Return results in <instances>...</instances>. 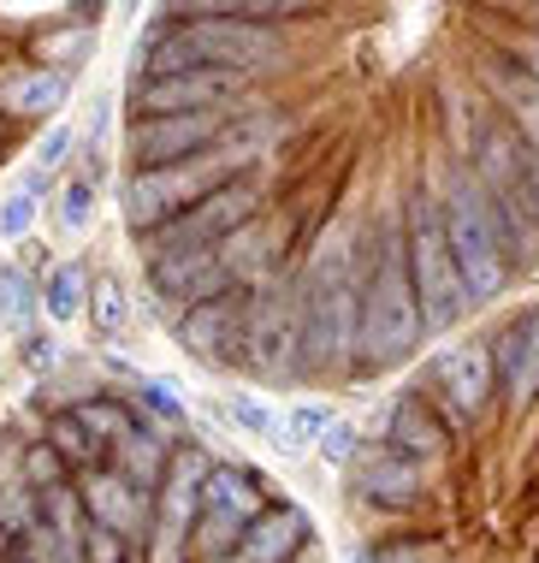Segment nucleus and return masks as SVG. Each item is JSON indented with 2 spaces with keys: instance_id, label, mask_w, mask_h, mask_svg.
I'll use <instances>...</instances> for the list:
<instances>
[{
  "instance_id": "obj_1",
  "label": "nucleus",
  "mask_w": 539,
  "mask_h": 563,
  "mask_svg": "<svg viewBox=\"0 0 539 563\" xmlns=\"http://www.w3.org/2000/svg\"><path fill=\"white\" fill-rule=\"evenodd\" d=\"M427 339L421 309H415V279H409V243L404 225H380L374 243L362 250V339H356V368L380 374L415 356Z\"/></svg>"
},
{
  "instance_id": "obj_2",
  "label": "nucleus",
  "mask_w": 539,
  "mask_h": 563,
  "mask_svg": "<svg viewBox=\"0 0 539 563\" xmlns=\"http://www.w3.org/2000/svg\"><path fill=\"white\" fill-rule=\"evenodd\" d=\"M261 148H267V136H261L255 125H238L220 148H208V155H190V161H173V166L131 173V178H125V220L148 238L161 220H173V214H184V208L208 202L213 190L250 178V166L261 161Z\"/></svg>"
},
{
  "instance_id": "obj_3",
  "label": "nucleus",
  "mask_w": 539,
  "mask_h": 563,
  "mask_svg": "<svg viewBox=\"0 0 539 563\" xmlns=\"http://www.w3.org/2000/svg\"><path fill=\"white\" fill-rule=\"evenodd\" d=\"M439 225H444V250L462 273V291L469 302H492L510 279V262H504V243H498V220H492L486 196L474 190L469 173L451 178V190L439 196Z\"/></svg>"
},
{
  "instance_id": "obj_4",
  "label": "nucleus",
  "mask_w": 539,
  "mask_h": 563,
  "mask_svg": "<svg viewBox=\"0 0 539 563\" xmlns=\"http://www.w3.org/2000/svg\"><path fill=\"white\" fill-rule=\"evenodd\" d=\"M404 243H409V279H415V309H421V327L427 332H444L462 309H474L469 291H462V273L444 250V225H439V202L421 196L409 208V225H404Z\"/></svg>"
},
{
  "instance_id": "obj_5",
  "label": "nucleus",
  "mask_w": 539,
  "mask_h": 563,
  "mask_svg": "<svg viewBox=\"0 0 539 563\" xmlns=\"http://www.w3.org/2000/svg\"><path fill=\"white\" fill-rule=\"evenodd\" d=\"M255 208H261V185H250V178L213 190L208 202H196V208H184V214L161 220L143 238L148 243V262H154V255H173V250H220L231 232L255 225Z\"/></svg>"
},
{
  "instance_id": "obj_6",
  "label": "nucleus",
  "mask_w": 539,
  "mask_h": 563,
  "mask_svg": "<svg viewBox=\"0 0 539 563\" xmlns=\"http://www.w3.org/2000/svg\"><path fill=\"white\" fill-rule=\"evenodd\" d=\"M297 339H302V291L267 285L250 297V327H243V362L261 379H297Z\"/></svg>"
},
{
  "instance_id": "obj_7",
  "label": "nucleus",
  "mask_w": 539,
  "mask_h": 563,
  "mask_svg": "<svg viewBox=\"0 0 539 563\" xmlns=\"http://www.w3.org/2000/svg\"><path fill=\"white\" fill-rule=\"evenodd\" d=\"M231 125V108H208V113H173V119H136L131 125V166L148 173V166H173L190 155H208L220 148Z\"/></svg>"
},
{
  "instance_id": "obj_8",
  "label": "nucleus",
  "mask_w": 539,
  "mask_h": 563,
  "mask_svg": "<svg viewBox=\"0 0 539 563\" xmlns=\"http://www.w3.org/2000/svg\"><path fill=\"white\" fill-rule=\"evenodd\" d=\"M202 481H208V456L178 451L161 481V498H154V522H148L154 563H184V545L196 540V516H202Z\"/></svg>"
},
{
  "instance_id": "obj_9",
  "label": "nucleus",
  "mask_w": 539,
  "mask_h": 563,
  "mask_svg": "<svg viewBox=\"0 0 539 563\" xmlns=\"http://www.w3.org/2000/svg\"><path fill=\"white\" fill-rule=\"evenodd\" d=\"M267 510L255 493V481L243 475V468H208L202 481V516H196V545H202L208 558H226L231 545L250 534V522Z\"/></svg>"
},
{
  "instance_id": "obj_10",
  "label": "nucleus",
  "mask_w": 539,
  "mask_h": 563,
  "mask_svg": "<svg viewBox=\"0 0 539 563\" xmlns=\"http://www.w3.org/2000/svg\"><path fill=\"white\" fill-rule=\"evenodd\" d=\"M243 78L238 71H178V78H143L131 89V113L136 119H173V113H208V108H231Z\"/></svg>"
},
{
  "instance_id": "obj_11",
  "label": "nucleus",
  "mask_w": 539,
  "mask_h": 563,
  "mask_svg": "<svg viewBox=\"0 0 539 563\" xmlns=\"http://www.w3.org/2000/svg\"><path fill=\"white\" fill-rule=\"evenodd\" d=\"M243 327H250V291L231 285L226 297H208L196 309H184L178 339L208 362H243Z\"/></svg>"
},
{
  "instance_id": "obj_12",
  "label": "nucleus",
  "mask_w": 539,
  "mask_h": 563,
  "mask_svg": "<svg viewBox=\"0 0 539 563\" xmlns=\"http://www.w3.org/2000/svg\"><path fill=\"white\" fill-rule=\"evenodd\" d=\"M77 498H84L89 522L107 528V534H119V540H143L148 522H154V498L136 493L119 468H89V475L77 481Z\"/></svg>"
},
{
  "instance_id": "obj_13",
  "label": "nucleus",
  "mask_w": 539,
  "mask_h": 563,
  "mask_svg": "<svg viewBox=\"0 0 539 563\" xmlns=\"http://www.w3.org/2000/svg\"><path fill=\"white\" fill-rule=\"evenodd\" d=\"M148 279H154V291H161L166 302H178V309H196V302L231 291L220 250H173V255H154V262H148Z\"/></svg>"
},
{
  "instance_id": "obj_14",
  "label": "nucleus",
  "mask_w": 539,
  "mask_h": 563,
  "mask_svg": "<svg viewBox=\"0 0 539 563\" xmlns=\"http://www.w3.org/2000/svg\"><path fill=\"white\" fill-rule=\"evenodd\" d=\"M439 386H444V398H451L457 416H481L486 398H492V386H498L492 350H486V344H462V350H451V356L439 362Z\"/></svg>"
},
{
  "instance_id": "obj_15",
  "label": "nucleus",
  "mask_w": 539,
  "mask_h": 563,
  "mask_svg": "<svg viewBox=\"0 0 539 563\" xmlns=\"http://www.w3.org/2000/svg\"><path fill=\"white\" fill-rule=\"evenodd\" d=\"M421 486H427V475H421V463H415V456L392 451V445H380V451L362 456V493L374 498V505L404 510V505L421 498Z\"/></svg>"
},
{
  "instance_id": "obj_16",
  "label": "nucleus",
  "mask_w": 539,
  "mask_h": 563,
  "mask_svg": "<svg viewBox=\"0 0 539 563\" xmlns=\"http://www.w3.org/2000/svg\"><path fill=\"white\" fill-rule=\"evenodd\" d=\"M492 368H498V386H510L516 404L539 398V314L510 327L498 344H492Z\"/></svg>"
},
{
  "instance_id": "obj_17",
  "label": "nucleus",
  "mask_w": 539,
  "mask_h": 563,
  "mask_svg": "<svg viewBox=\"0 0 539 563\" xmlns=\"http://www.w3.org/2000/svg\"><path fill=\"white\" fill-rule=\"evenodd\" d=\"M107 463H119V475H125L143 498H161V481H166V463H173V456H166L161 433H154L148 421H131V428L113 439V456H107Z\"/></svg>"
},
{
  "instance_id": "obj_18",
  "label": "nucleus",
  "mask_w": 539,
  "mask_h": 563,
  "mask_svg": "<svg viewBox=\"0 0 539 563\" xmlns=\"http://www.w3.org/2000/svg\"><path fill=\"white\" fill-rule=\"evenodd\" d=\"M308 540V522H302V510H261L255 522H250V534L238 540V558L231 563H290V552Z\"/></svg>"
},
{
  "instance_id": "obj_19",
  "label": "nucleus",
  "mask_w": 539,
  "mask_h": 563,
  "mask_svg": "<svg viewBox=\"0 0 539 563\" xmlns=\"http://www.w3.org/2000/svg\"><path fill=\"white\" fill-rule=\"evenodd\" d=\"M385 445L392 451H404V456H415V463H439L444 451H451V433L439 428L433 416H427L415 398H404L392 409V428H385Z\"/></svg>"
},
{
  "instance_id": "obj_20",
  "label": "nucleus",
  "mask_w": 539,
  "mask_h": 563,
  "mask_svg": "<svg viewBox=\"0 0 539 563\" xmlns=\"http://www.w3.org/2000/svg\"><path fill=\"white\" fill-rule=\"evenodd\" d=\"M48 445H54V456L59 463H72V468H107V456H113V445L89 428L84 421V409H66V416H54L48 421Z\"/></svg>"
},
{
  "instance_id": "obj_21",
  "label": "nucleus",
  "mask_w": 539,
  "mask_h": 563,
  "mask_svg": "<svg viewBox=\"0 0 539 563\" xmlns=\"http://www.w3.org/2000/svg\"><path fill=\"white\" fill-rule=\"evenodd\" d=\"M0 101L12 113H54L66 101V78L59 71H24V78H7L0 84Z\"/></svg>"
},
{
  "instance_id": "obj_22",
  "label": "nucleus",
  "mask_w": 539,
  "mask_h": 563,
  "mask_svg": "<svg viewBox=\"0 0 539 563\" xmlns=\"http://www.w3.org/2000/svg\"><path fill=\"white\" fill-rule=\"evenodd\" d=\"M42 302H48V321H59V327L77 321V314H84V302H89V279H84V267H77V262L54 267V273H48V297H42Z\"/></svg>"
},
{
  "instance_id": "obj_23",
  "label": "nucleus",
  "mask_w": 539,
  "mask_h": 563,
  "mask_svg": "<svg viewBox=\"0 0 539 563\" xmlns=\"http://www.w3.org/2000/svg\"><path fill=\"white\" fill-rule=\"evenodd\" d=\"M226 416L238 421V428H250L255 439H273V445H285V451H290V439H285V428H279V416H273V409L261 404L255 391H226Z\"/></svg>"
},
{
  "instance_id": "obj_24",
  "label": "nucleus",
  "mask_w": 539,
  "mask_h": 563,
  "mask_svg": "<svg viewBox=\"0 0 539 563\" xmlns=\"http://www.w3.org/2000/svg\"><path fill=\"white\" fill-rule=\"evenodd\" d=\"M89 220H96V185H89V178H72V185L59 190V232H89Z\"/></svg>"
},
{
  "instance_id": "obj_25",
  "label": "nucleus",
  "mask_w": 539,
  "mask_h": 563,
  "mask_svg": "<svg viewBox=\"0 0 539 563\" xmlns=\"http://www.w3.org/2000/svg\"><path fill=\"white\" fill-rule=\"evenodd\" d=\"M332 421H338V416H332L327 404H297V409H290V428H285L290 451H297V445H320V433H327Z\"/></svg>"
},
{
  "instance_id": "obj_26",
  "label": "nucleus",
  "mask_w": 539,
  "mask_h": 563,
  "mask_svg": "<svg viewBox=\"0 0 539 563\" xmlns=\"http://www.w3.org/2000/svg\"><path fill=\"white\" fill-rule=\"evenodd\" d=\"M30 225H36V196L12 190L7 202H0V238H7V243H24Z\"/></svg>"
},
{
  "instance_id": "obj_27",
  "label": "nucleus",
  "mask_w": 539,
  "mask_h": 563,
  "mask_svg": "<svg viewBox=\"0 0 539 563\" xmlns=\"http://www.w3.org/2000/svg\"><path fill=\"white\" fill-rule=\"evenodd\" d=\"M89 297H96V309H89V314H96L101 332L125 327V291H119V279H96V285H89Z\"/></svg>"
},
{
  "instance_id": "obj_28",
  "label": "nucleus",
  "mask_w": 539,
  "mask_h": 563,
  "mask_svg": "<svg viewBox=\"0 0 539 563\" xmlns=\"http://www.w3.org/2000/svg\"><path fill=\"white\" fill-rule=\"evenodd\" d=\"M0 302H7L12 321H30V285H24V273H19V267L0 273Z\"/></svg>"
},
{
  "instance_id": "obj_29",
  "label": "nucleus",
  "mask_w": 539,
  "mask_h": 563,
  "mask_svg": "<svg viewBox=\"0 0 539 563\" xmlns=\"http://www.w3.org/2000/svg\"><path fill=\"white\" fill-rule=\"evenodd\" d=\"M350 451H356V428H350V421H332V428L320 433V456H327V463H350Z\"/></svg>"
},
{
  "instance_id": "obj_30",
  "label": "nucleus",
  "mask_w": 539,
  "mask_h": 563,
  "mask_svg": "<svg viewBox=\"0 0 539 563\" xmlns=\"http://www.w3.org/2000/svg\"><path fill=\"white\" fill-rule=\"evenodd\" d=\"M66 155H72V125H54L48 136H42V148H36V173H54Z\"/></svg>"
},
{
  "instance_id": "obj_31",
  "label": "nucleus",
  "mask_w": 539,
  "mask_h": 563,
  "mask_svg": "<svg viewBox=\"0 0 539 563\" xmlns=\"http://www.w3.org/2000/svg\"><path fill=\"white\" fill-rule=\"evenodd\" d=\"M84 545H89V563H125V552H119L125 540H119V534H107V528H96V522L84 528Z\"/></svg>"
},
{
  "instance_id": "obj_32",
  "label": "nucleus",
  "mask_w": 539,
  "mask_h": 563,
  "mask_svg": "<svg viewBox=\"0 0 539 563\" xmlns=\"http://www.w3.org/2000/svg\"><path fill=\"white\" fill-rule=\"evenodd\" d=\"M136 391H143V404H148V409H161V416H173V421L184 416V398H178L173 386H154V379H143Z\"/></svg>"
},
{
  "instance_id": "obj_33",
  "label": "nucleus",
  "mask_w": 539,
  "mask_h": 563,
  "mask_svg": "<svg viewBox=\"0 0 539 563\" xmlns=\"http://www.w3.org/2000/svg\"><path fill=\"white\" fill-rule=\"evenodd\" d=\"M374 563H433V545H392V552H380Z\"/></svg>"
},
{
  "instance_id": "obj_34",
  "label": "nucleus",
  "mask_w": 539,
  "mask_h": 563,
  "mask_svg": "<svg viewBox=\"0 0 539 563\" xmlns=\"http://www.w3.org/2000/svg\"><path fill=\"white\" fill-rule=\"evenodd\" d=\"M24 356H30V368H54V362H59V350H54L48 339H30V344H24Z\"/></svg>"
},
{
  "instance_id": "obj_35",
  "label": "nucleus",
  "mask_w": 539,
  "mask_h": 563,
  "mask_svg": "<svg viewBox=\"0 0 539 563\" xmlns=\"http://www.w3.org/2000/svg\"><path fill=\"white\" fill-rule=\"evenodd\" d=\"M528 148H534V155H539V125H534V131H528Z\"/></svg>"
}]
</instances>
